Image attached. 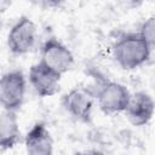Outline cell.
Returning <instances> with one entry per match:
<instances>
[{"mask_svg": "<svg viewBox=\"0 0 155 155\" xmlns=\"http://www.w3.org/2000/svg\"><path fill=\"white\" fill-rule=\"evenodd\" d=\"M24 147L30 155H50L53 153V138L45 122H35L24 137Z\"/></svg>", "mask_w": 155, "mask_h": 155, "instance_id": "cell-9", "label": "cell"}, {"mask_svg": "<svg viewBox=\"0 0 155 155\" xmlns=\"http://www.w3.org/2000/svg\"><path fill=\"white\" fill-rule=\"evenodd\" d=\"M38 29L28 16H22L7 34V47L12 54L23 56L31 52L36 45Z\"/></svg>", "mask_w": 155, "mask_h": 155, "instance_id": "cell-4", "label": "cell"}, {"mask_svg": "<svg viewBox=\"0 0 155 155\" xmlns=\"http://www.w3.org/2000/svg\"><path fill=\"white\" fill-rule=\"evenodd\" d=\"M65 0H29V2L41 10H57L64 5Z\"/></svg>", "mask_w": 155, "mask_h": 155, "instance_id": "cell-12", "label": "cell"}, {"mask_svg": "<svg viewBox=\"0 0 155 155\" xmlns=\"http://www.w3.org/2000/svg\"><path fill=\"white\" fill-rule=\"evenodd\" d=\"M1 27H2V21H1V12H0V30H1Z\"/></svg>", "mask_w": 155, "mask_h": 155, "instance_id": "cell-14", "label": "cell"}, {"mask_svg": "<svg viewBox=\"0 0 155 155\" xmlns=\"http://www.w3.org/2000/svg\"><path fill=\"white\" fill-rule=\"evenodd\" d=\"M144 0H117V2L125 8H134L142 5Z\"/></svg>", "mask_w": 155, "mask_h": 155, "instance_id": "cell-13", "label": "cell"}, {"mask_svg": "<svg viewBox=\"0 0 155 155\" xmlns=\"http://www.w3.org/2000/svg\"><path fill=\"white\" fill-rule=\"evenodd\" d=\"M138 33L145 39V41L151 47H154V44H155V18L153 16L147 18L140 24Z\"/></svg>", "mask_w": 155, "mask_h": 155, "instance_id": "cell-11", "label": "cell"}, {"mask_svg": "<svg viewBox=\"0 0 155 155\" xmlns=\"http://www.w3.org/2000/svg\"><path fill=\"white\" fill-rule=\"evenodd\" d=\"M153 47L138 33H124L113 45V57L120 68L134 70L144 65L151 54Z\"/></svg>", "mask_w": 155, "mask_h": 155, "instance_id": "cell-1", "label": "cell"}, {"mask_svg": "<svg viewBox=\"0 0 155 155\" xmlns=\"http://www.w3.org/2000/svg\"><path fill=\"white\" fill-rule=\"evenodd\" d=\"M21 138L17 111L5 110L0 113V148L11 149Z\"/></svg>", "mask_w": 155, "mask_h": 155, "instance_id": "cell-10", "label": "cell"}, {"mask_svg": "<svg viewBox=\"0 0 155 155\" xmlns=\"http://www.w3.org/2000/svg\"><path fill=\"white\" fill-rule=\"evenodd\" d=\"M29 84L40 97H52L59 91L61 75L44 65L40 61L29 69Z\"/></svg>", "mask_w": 155, "mask_h": 155, "instance_id": "cell-7", "label": "cell"}, {"mask_svg": "<svg viewBox=\"0 0 155 155\" xmlns=\"http://www.w3.org/2000/svg\"><path fill=\"white\" fill-rule=\"evenodd\" d=\"M154 99L145 91H138L130 96L125 114L133 126H145L154 115Z\"/></svg>", "mask_w": 155, "mask_h": 155, "instance_id": "cell-8", "label": "cell"}, {"mask_svg": "<svg viewBox=\"0 0 155 155\" xmlns=\"http://www.w3.org/2000/svg\"><path fill=\"white\" fill-rule=\"evenodd\" d=\"M27 80L22 70L13 69L0 76V105L5 110L17 111L24 102Z\"/></svg>", "mask_w": 155, "mask_h": 155, "instance_id": "cell-3", "label": "cell"}, {"mask_svg": "<svg viewBox=\"0 0 155 155\" xmlns=\"http://www.w3.org/2000/svg\"><path fill=\"white\" fill-rule=\"evenodd\" d=\"M92 93L97 99L99 109L105 115L124 113L131 96L128 88L125 85L109 80L101 82L97 90L92 91Z\"/></svg>", "mask_w": 155, "mask_h": 155, "instance_id": "cell-2", "label": "cell"}, {"mask_svg": "<svg viewBox=\"0 0 155 155\" xmlns=\"http://www.w3.org/2000/svg\"><path fill=\"white\" fill-rule=\"evenodd\" d=\"M93 93L90 88H71L62 97L63 109L81 122H91L93 109Z\"/></svg>", "mask_w": 155, "mask_h": 155, "instance_id": "cell-6", "label": "cell"}, {"mask_svg": "<svg viewBox=\"0 0 155 155\" xmlns=\"http://www.w3.org/2000/svg\"><path fill=\"white\" fill-rule=\"evenodd\" d=\"M40 62L62 76L73 67L74 56L61 40L51 36L41 45Z\"/></svg>", "mask_w": 155, "mask_h": 155, "instance_id": "cell-5", "label": "cell"}]
</instances>
